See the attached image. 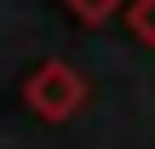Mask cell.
I'll return each mask as SVG.
<instances>
[{"mask_svg":"<svg viewBox=\"0 0 155 149\" xmlns=\"http://www.w3.org/2000/svg\"><path fill=\"white\" fill-rule=\"evenodd\" d=\"M127 29L155 52V0H132V6H127Z\"/></svg>","mask_w":155,"mask_h":149,"instance_id":"7a4b0ae2","label":"cell"},{"mask_svg":"<svg viewBox=\"0 0 155 149\" xmlns=\"http://www.w3.org/2000/svg\"><path fill=\"white\" fill-rule=\"evenodd\" d=\"M63 6H69L81 23H109V17L121 11V0H63Z\"/></svg>","mask_w":155,"mask_h":149,"instance_id":"3957f363","label":"cell"},{"mask_svg":"<svg viewBox=\"0 0 155 149\" xmlns=\"http://www.w3.org/2000/svg\"><path fill=\"white\" fill-rule=\"evenodd\" d=\"M23 109H29L35 121H46V126L75 121V115L86 109V75H81L75 63H63V57L35 63V69L23 75Z\"/></svg>","mask_w":155,"mask_h":149,"instance_id":"6da1fadb","label":"cell"}]
</instances>
